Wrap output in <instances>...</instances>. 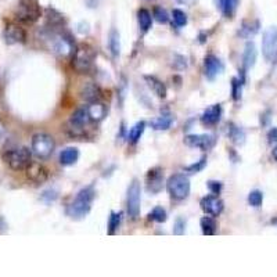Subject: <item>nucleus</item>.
<instances>
[{"instance_id":"obj_1","label":"nucleus","mask_w":277,"mask_h":277,"mask_svg":"<svg viewBox=\"0 0 277 277\" xmlns=\"http://www.w3.org/2000/svg\"><path fill=\"white\" fill-rule=\"evenodd\" d=\"M94 187L88 186L82 188L81 191L73 198V201L67 207V215L71 219H83L92 209V203L94 200Z\"/></svg>"},{"instance_id":"obj_2","label":"nucleus","mask_w":277,"mask_h":277,"mask_svg":"<svg viewBox=\"0 0 277 277\" xmlns=\"http://www.w3.org/2000/svg\"><path fill=\"white\" fill-rule=\"evenodd\" d=\"M17 21L23 24H35L42 17V7L38 0H20L14 11Z\"/></svg>"},{"instance_id":"obj_3","label":"nucleus","mask_w":277,"mask_h":277,"mask_svg":"<svg viewBox=\"0 0 277 277\" xmlns=\"http://www.w3.org/2000/svg\"><path fill=\"white\" fill-rule=\"evenodd\" d=\"M94 57H96V53L90 45H86V43L79 45L72 53V68L79 73L88 72L93 66Z\"/></svg>"},{"instance_id":"obj_4","label":"nucleus","mask_w":277,"mask_h":277,"mask_svg":"<svg viewBox=\"0 0 277 277\" xmlns=\"http://www.w3.org/2000/svg\"><path fill=\"white\" fill-rule=\"evenodd\" d=\"M32 154L29 148L26 147H18L8 150L3 154V161L7 163L13 171H25V168L31 163Z\"/></svg>"},{"instance_id":"obj_5","label":"nucleus","mask_w":277,"mask_h":277,"mask_svg":"<svg viewBox=\"0 0 277 277\" xmlns=\"http://www.w3.org/2000/svg\"><path fill=\"white\" fill-rule=\"evenodd\" d=\"M166 190L173 200L182 201V200L187 198L190 194V180L183 173L172 175L166 182Z\"/></svg>"},{"instance_id":"obj_6","label":"nucleus","mask_w":277,"mask_h":277,"mask_svg":"<svg viewBox=\"0 0 277 277\" xmlns=\"http://www.w3.org/2000/svg\"><path fill=\"white\" fill-rule=\"evenodd\" d=\"M92 122L89 118V114L86 111V108H79L76 110L69 121L67 123V132L69 133V136L72 138H83L85 133H86V126Z\"/></svg>"},{"instance_id":"obj_7","label":"nucleus","mask_w":277,"mask_h":277,"mask_svg":"<svg viewBox=\"0 0 277 277\" xmlns=\"http://www.w3.org/2000/svg\"><path fill=\"white\" fill-rule=\"evenodd\" d=\"M56 141L47 133H36L32 138V153L41 160H47L53 154Z\"/></svg>"},{"instance_id":"obj_8","label":"nucleus","mask_w":277,"mask_h":277,"mask_svg":"<svg viewBox=\"0 0 277 277\" xmlns=\"http://www.w3.org/2000/svg\"><path fill=\"white\" fill-rule=\"evenodd\" d=\"M140 203H141V187L138 179L132 180L128 187V196H126V208L128 215L132 220L138 219L140 216Z\"/></svg>"},{"instance_id":"obj_9","label":"nucleus","mask_w":277,"mask_h":277,"mask_svg":"<svg viewBox=\"0 0 277 277\" xmlns=\"http://www.w3.org/2000/svg\"><path fill=\"white\" fill-rule=\"evenodd\" d=\"M262 53L266 61L275 63L277 61V28L269 26L262 39Z\"/></svg>"},{"instance_id":"obj_10","label":"nucleus","mask_w":277,"mask_h":277,"mask_svg":"<svg viewBox=\"0 0 277 277\" xmlns=\"http://www.w3.org/2000/svg\"><path fill=\"white\" fill-rule=\"evenodd\" d=\"M185 143L188 147H197L204 151H208L215 146L216 138L213 135H188L185 138Z\"/></svg>"},{"instance_id":"obj_11","label":"nucleus","mask_w":277,"mask_h":277,"mask_svg":"<svg viewBox=\"0 0 277 277\" xmlns=\"http://www.w3.org/2000/svg\"><path fill=\"white\" fill-rule=\"evenodd\" d=\"M3 38L7 45H17L26 42V32L23 26L17 24H7L3 32Z\"/></svg>"},{"instance_id":"obj_12","label":"nucleus","mask_w":277,"mask_h":277,"mask_svg":"<svg viewBox=\"0 0 277 277\" xmlns=\"http://www.w3.org/2000/svg\"><path fill=\"white\" fill-rule=\"evenodd\" d=\"M201 209L207 213V215H212V216H219L223 212V201L220 200L218 196H207L201 200Z\"/></svg>"},{"instance_id":"obj_13","label":"nucleus","mask_w":277,"mask_h":277,"mask_svg":"<svg viewBox=\"0 0 277 277\" xmlns=\"http://www.w3.org/2000/svg\"><path fill=\"white\" fill-rule=\"evenodd\" d=\"M25 172H26V178L33 182V183H45L47 178H49V173H47V169L42 165V163L38 162H32L25 168Z\"/></svg>"},{"instance_id":"obj_14","label":"nucleus","mask_w":277,"mask_h":277,"mask_svg":"<svg viewBox=\"0 0 277 277\" xmlns=\"http://www.w3.org/2000/svg\"><path fill=\"white\" fill-rule=\"evenodd\" d=\"M163 187V173L162 169L160 168H154L150 169L147 173V190L151 194H157L160 193Z\"/></svg>"},{"instance_id":"obj_15","label":"nucleus","mask_w":277,"mask_h":277,"mask_svg":"<svg viewBox=\"0 0 277 277\" xmlns=\"http://www.w3.org/2000/svg\"><path fill=\"white\" fill-rule=\"evenodd\" d=\"M204 69H205V76H207L209 81H213L219 73L223 72L225 67H223V63H222L216 56L209 54V56L205 57Z\"/></svg>"},{"instance_id":"obj_16","label":"nucleus","mask_w":277,"mask_h":277,"mask_svg":"<svg viewBox=\"0 0 277 277\" xmlns=\"http://www.w3.org/2000/svg\"><path fill=\"white\" fill-rule=\"evenodd\" d=\"M81 97L88 101V103H93V101H100V98L103 97V92L100 89V86L93 83V82H88L85 85H82L81 90H79Z\"/></svg>"},{"instance_id":"obj_17","label":"nucleus","mask_w":277,"mask_h":277,"mask_svg":"<svg viewBox=\"0 0 277 277\" xmlns=\"http://www.w3.org/2000/svg\"><path fill=\"white\" fill-rule=\"evenodd\" d=\"M222 116V106L220 104H215V106L207 108L204 114L201 115V122L207 126H213L220 121Z\"/></svg>"},{"instance_id":"obj_18","label":"nucleus","mask_w":277,"mask_h":277,"mask_svg":"<svg viewBox=\"0 0 277 277\" xmlns=\"http://www.w3.org/2000/svg\"><path fill=\"white\" fill-rule=\"evenodd\" d=\"M86 111L89 114L92 122H100L106 116L107 107L103 103H100V101H93V103H89V106L86 107Z\"/></svg>"},{"instance_id":"obj_19","label":"nucleus","mask_w":277,"mask_h":277,"mask_svg":"<svg viewBox=\"0 0 277 277\" xmlns=\"http://www.w3.org/2000/svg\"><path fill=\"white\" fill-rule=\"evenodd\" d=\"M144 79H146L147 85L150 86V89L153 90V93H154L157 97H160V98L166 97V93H168L166 86H165V85H163L162 82L160 81V79H157L155 76H150V75H146V76H144Z\"/></svg>"},{"instance_id":"obj_20","label":"nucleus","mask_w":277,"mask_h":277,"mask_svg":"<svg viewBox=\"0 0 277 277\" xmlns=\"http://www.w3.org/2000/svg\"><path fill=\"white\" fill-rule=\"evenodd\" d=\"M256 61V47L254 42H248L245 45L244 54H243V66H244V71L250 69L251 67H254Z\"/></svg>"},{"instance_id":"obj_21","label":"nucleus","mask_w":277,"mask_h":277,"mask_svg":"<svg viewBox=\"0 0 277 277\" xmlns=\"http://www.w3.org/2000/svg\"><path fill=\"white\" fill-rule=\"evenodd\" d=\"M78 158H79V151L75 147H67L66 150H63L60 153V163L64 166L73 165L78 161Z\"/></svg>"},{"instance_id":"obj_22","label":"nucleus","mask_w":277,"mask_h":277,"mask_svg":"<svg viewBox=\"0 0 277 277\" xmlns=\"http://www.w3.org/2000/svg\"><path fill=\"white\" fill-rule=\"evenodd\" d=\"M108 47H110V51H111L113 57H119V54H121V39H119V32L115 28H113L110 31Z\"/></svg>"},{"instance_id":"obj_23","label":"nucleus","mask_w":277,"mask_h":277,"mask_svg":"<svg viewBox=\"0 0 277 277\" xmlns=\"http://www.w3.org/2000/svg\"><path fill=\"white\" fill-rule=\"evenodd\" d=\"M172 122H173L172 115H161V116L153 119L150 122V125H151V128L155 129V131H168L171 128Z\"/></svg>"},{"instance_id":"obj_24","label":"nucleus","mask_w":277,"mask_h":277,"mask_svg":"<svg viewBox=\"0 0 277 277\" xmlns=\"http://www.w3.org/2000/svg\"><path fill=\"white\" fill-rule=\"evenodd\" d=\"M228 135L230 140L234 143V144H243L245 141V133L241 128L236 126L234 123H229L228 126Z\"/></svg>"},{"instance_id":"obj_25","label":"nucleus","mask_w":277,"mask_h":277,"mask_svg":"<svg viewBox=\"0 0 277 277\" xmlns=\"http://www.w3.org/2000/svg\"><path fill=\"white\" fill-rule=\"evenodd\" d=\"M138 26L141 28L143 32H147L150 28H151V24H153V17H151V13L146 10V8H140L138 11Z\"/></svg>"},{"instance_id":"obj_26","label":"nucleus","mask_w":277,"mask_h":277,"mask_svg":"<svg viewBox=\"0 0 277 277\" xmlns=\"http://www.w3.org/2000/svg\"><path fill=\"white\" fill-rule=\"evenodd\" d=\"M244 82H245L244 71L241 72L240 76H237V78H233V79H231V97H233V100H240V98H241V92H243Z\"/></svg>"},{"instance_id":"obj_27","label":"nucleus","mask_w":277,"mask_h":277,"mask_svg":"<svg viewBox=\"0 0 277 277\" xmlns=\"http://www.w3.org/2000/svg\"><path fill=\"white\" fill-rule=\"evenodd\" d=\"M200 226H201L204 236H212L216 233V222L211 216H204L200 220Z\"/></svg>"},{"instance_id":"obj_28","label":"nucleus","mask_w":277,"mask_h":277,"mask_svg":"<svg viewBox=\"0 0 277 277\" xmlns=\"http://www.w3.org/2000/svg\"><path fill=\"white\" fill-rule=\"evenodd\" d=\"M258 29H259L258 21H245V23H243V26L240 28V36L251 38L253 35L258 32Z\"/></svg>"},{"instance_id":"obj_29","label":"nucleus","mask_w":277,"mask_h":277,"mask_svg":"<svg viewBox=\"0 0 277 277\" xmlns=\"http://www.w3.org/2000/svg\"><path fill=\"white\" fill-rule=\"evenodd\" d=\"M144 129H146V122H144V121H140V122H138L132 128L129 133H128V138H129V141H131L132 144H136V143H138L140 138H141Z\"/></svg>"},{"instance_id":"obj_30","label":"nucleus","mask_w":277,"mask_h":277,"mask_svg":"<svg viewBox=\"0 0 277 277\" xmlns=\"http://www.w3.org/2000/svg\"><path fill=\"white\" fill-rule=\"evenodd\" d=\"M47 21H49V28H61L64 25V17L61 16L54 8L47 10Z\"/></svg>"},{"instance_id":"obj_31","label":"nucleus","mask_w":277,"mask_h":277,"mask_svg":"<svg viewBox=\"0 0 277 277\" xmlns=\"http://www.w3.org/2000/svg\"><path fill=\"white\" fill-rule=\"evenodd\" d=\"M122 222V212H111V216L108 220V234H115V231L119 229Z\"/></svg>"},{"instance_id":"obj_32","label":"nucleus","mask_w":277,"mask_h":277,"mask_svg":"<svg viewBox=\"0 0 277 277\" xmlns=\"http://www.w3.org/2000/svg\"><path fill=\"white\" fill-rule=\"evenodd\" d=\"M172 18H173V23L176 26H185V25L187 24V16H186V13L183 11V10H180V8H175L173 11H172Z\"/></svg>"},{"instance_id":"obj_33","label":"nucleus","mask_w":277,"mask_h":277,"mask_svg":"<svg viewBox=\"0 0 277 277\" xmlns=\"http://www.w3.org/2000/svg\"><path fill=\"white\" fill-rule=\"evenodd\" d=\"M148 218L154 222H158V223H163L165 220L168 219V215H166V211L163 209L162 207H155L153 211L150 212Z\"/></svg>"},{"instance_id":"obj_34","label":"nucleus","mask_w":277,"mask_h":277,"mask_svg":"<svg viewBox=\"0 0 277 277\" xmlns=\"http://www.w3.org/2000/svg\"><path fill=\"white\" fill-rule=\"evenodd\" d=\"M263 203V194L259 190H253L250 194H248V204L255 208H259Z\"/></svg>"},{"instance_id":"obj_35","label":"nucleus","mask_w":277,"mask_h":277,"mask_svg":"<svg viewBox=\"0 0 277 277\" xmlns=\"http://www.w3.org/2000/svg\"><path fill=\"white\" fill-rule=\"evenodd\" d=\"M153 17L160 23V24H166L169 21V16H168V11L162 7H154L153 11Z\"/></svg>"},{"instance_id":"obj_36","label":"nucleus","mask_w":277,"mask_h":277,"mask_svg":"<svg viewBox=\"0 0 277 277\" xmlns=\"http://www.w3.org/2000/svg\"><path fill=\"white\" fill-rule=\"evenodd\" d=\"M205 165H207V157H203V158H201L200 161H197L196 163H191V165L186 166V171L190 172V173H198V172H201L204 169Z\"/></svg>"},{"instance_id":"obj_37","label":"nucleus","mask_w":277,"mask_h":277,"mask_svg":"<svg viewBox=\"0 0 277 277\" xmlns=\"http://www.w3.org/2000/svg\"><path fill=\"white\" fill-rule=\"evenodd\" d=\"M185 231H186V220L183 218H178L175 222V226H173V234L182 236V234H185Z\"/></svg>"},{"instance_id":"obj_38","label":"nucleus","mask_w":277,"mask_h":277,"mask_svg":"<svg viewBox=\"0 0 277 277\" xmlns=\"http://www.w3.org/2000/svg\"><path fill=\"white\" fill-rule=\"evenodd\" d=\"M207 186L209 188V191H211L212 194H215V196H218L220 191H222V187H223V185L220 183V182H215V180H209L208 183H207Z\"/></svg>"},{"instance_id":"obj_39","label":"nucleus","mask_w":277,"mask_h":277,"mask_svg":"<svg viewBox=\"0 0 277 277\" xmlns=\"http://www.w3.org/2000/svg\"><path fill=\"white\" fill-rule=\"evenodd\" d=\"M42 198H43L46 203H51V201H54V200L57 198V193H56L54 190H47V191L43 193Z\"/></svg>"},{"instance_id":"obj_40","label":"nucleus","mask_w":277,"mask_h":277,"mask_svg":"<svg viewBox=\"0 0 277 277\" xmlns=\"http://www.w3.org/2000/svg\"><path fill=\"white\" fill-rule=\"evenodd\" d=\"M268 141H269L270 144L277 143V128H272V129L268 132Z\"/></svg>"},{"instance_id":"obj_41","label":"nucleus","mask_w":277,"mask_h":277,"mask_svg":"<svg viewBox=\"0 0 277 277\" xmlns=\"http://www.w3.org/2000/svg\"><path fill=\"white\" fill-rule=\"evenodd\" d=\"M6 135H7V128H6V125L3 123V121L0 119V141L4 140Z\"/></svg>"},{"instance_id":"obj_42","label":"nucleus","mask_w":277,"mask_h":277,"mask_svg":"<svg viewBox=\"0 0 277 277\" xmlns=\"http://www.w3.org/2000/svg\"><path fill=\"white\" fill-rule=\"evenodd\" d=\"M272 155H273V158L277 161V146L273 148V151H272Z\"/></svg>"},{"instance_id":"obj_43","label":"nucleus","mask_w":277,"mask_h":277,"mask_svg":"<svg viewBox=\"0 0 277 277\" xmlns=\"http://www.w3.org/2000/svg\"><path fill=\"white\" fill-rule=\"evenodd\" d=\"M272 225H275V226H277V218H275V219H272Z\"/></svg>"}]
</instances>
